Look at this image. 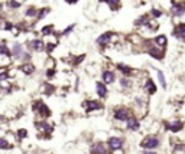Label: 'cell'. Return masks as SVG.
I'll return each mask as SVG.
<instances>
[{"mask_svg":"<svg viewBox=\"0 0 185 154\" xmlns=\"http://www.w3.org/2000/svg\"><path fill=\"white\" fill-rule=\"evenodd\" d=\"M32 109L39 115V118H42V120H46L48 117H51V109L48 108V105L44 101H41V100H38V101H35L32 104Z\"/></svg>","mask_w":185,"mask_h":154,"instance_id":"cell-1","label":"cell"},{"mask_svg":"<svg viewBox=\"0 0 185 154\" xmlns=\"http://www.w3.org/2000/svg\"><path fill=\"white\" fill-rule=\"evenodd\" d=\"M159 144H161V141H159V138L156 136H148V137L143 138V141L140 143V146L145 150H155V148L159 147Z\"/></svg>","mask_w":185,"mask_h":154,"instance_id":"cell-2","label":"cell"},{"mask_svg":"<svg viewBox=\"0 0 185 154\" xmlns=\"http://www.w3.org/2000/svg\"><path fill=\"white\" fill-rule=\"evenodd\" d=\"M107 146H109L110 151L116 153V151H119V150L123 148V146H124V140H123L121 137H110L109 138V141H107Z\"/></svg>","mask_w":185,"mask_h":154,"instance_id":"cell-3","label":"cell"},{"mask_svg":"<svg viewBox=\"0 0 185 154\" xmlns=\"http://www.w3.org/2000/svg\"><path fill=\"white\" fill-rule=\"evenodd\" d=\"M129 117H130V111H129V108H126V107H119V108L114 109V112H113V118L117 121H126Z\"/></svg>","mask_w":185,"mask_h":154,"instance_id":"cell-4","label":"cell"},{"mask_svg":"<svg viewBox=\"0 0 185 154\" xmlns=\"http://www.w3.org/2000/svg\"><path fill=\"white\" fill-rule=\"evenodd\" d=\"M83 107H84V109L87 112H91V111H97V109H101L103 108V104L99 102V101H93V100H90V101H85L83 104Z\"/></svg>","mask_w":185,"mask_h":154,"instance_id":"cell-5","label":"cell"},{"mask_svg":"<svg viewBox=\"0 0 185 154\" xmlns=\"http://www.w3.org/2000/svg\"><path fill=\"white\" fill-rule=\"evenodd\" d=\"M90 154H107L104 143H101V141L94 143V144L90 147Z\"/></svg>","mask_w":185,"mask_h":154,"instance_id":"cell-6","label":"cell"},{"mask_svg":"<svg viewBox=\"0 0 185 154\" xmlns=\"http://www.w3.org/2000/svg\"><path fill=\"white\" fill-rule=\"evenodd\" d=\"M126 128L130 130V131H137V130L140 128V122H139V120H137L136 117L130 115V117L126 120Z\"/></svg>","mask_w":185,"mask_h":154,"instance_id":"cell-7","label":"cell"},{"mask_svg":"<svg viewBox=\"0 0 185 154\" xmlns=\"http://www.w3.org/2000/svg\"><path fill=\"white\" fill-rule=\"evenodd\" d=\"M165 128L172 131V133H178L184 128V124L182 121H174V122H165Z\"/></svg>","mask_w":185,"mask_h":154,"instance_id":"cell-8","label":"cell"},{"mask_svg":"<svg viewBox=\"0 0 185 154\" xmlns=\"http://www.w3.org/2000/svg\"><path fill=\"white\" fill-rule=\"evenodd\" d=\"M101 76H103V84H106V85L113 84L116 81V73L113 71H104Z\"/></svg>","mask_w":185,"mask_h":154,"instance_id":"cell-9","label":"cell"},{"mask_svg":"<svg viewBox=\"0 0 185 154\" xmlns=\"http://www.w3.org/2000/svg\"><path fill=\"white\" fill-rule=\"evenodd\" d=\"M35 127L39 130V131H44V133H52V125H49L48 122L45 120H42V121H36L35 122Z\"/></svg>","mask_w":185,"mask_h":154,"instance_id":"cell-10","label":"cell"},{"mask_svg":"<svg viewBox=\"0 0 185 154\" xmlns=\"http://www.w3.org/2000/svg\"><path fill=\"white\" fill-rule=\"evenodd\" d=\"M172 13L175 16H182L185 15V3H174L172 4Z\"/></svg>","mask_w":185,"mask_h":154,"instance_id":"cell-11","label":"cell"},{"mask_svg":"<svg viewBox=\"0 0 185 154\" xmlns=\"http://www.w3.org/2000/svg\"><path fill=\"white\" fill-rule=\"evenodd\" d=\"M96 89H97V95H99L100 98H106L107 94H109L107 86H106V84H103V82H96Z\"/></svg>","mask_w":185,"mask_h":154,"instance_id":"cell-12","label":"cell"},{"mask_svg":"<svg viewBox=\"0 0 185 154\" xmlns=\"http://www.w3.org/2000/svg\"><path fill=\"white\" fill-rule=\"evenodd\" d=\"M148 52H149V55H151L152 58H155V59H158V61H161L162 56H164V52H162L161 48H153V46H151V48L148 49Z\"/></svg>","mask_w":185,"mask_h":154,"instance_id":"cell-13","label":"cell"},{"mask_svg":"<svg viewBox=\"0 0 185 154\" xmlns=\"http://www.w3.org/2000/svg\"><path fill=\"white\" fill-rule=\"evenodd\" d=\"M111 37H113V33H111V32H106V33H103L100 37L97 39V43L101 45V46H104V45H107V43L111 40Z\"/></svg>","mask_w":185,"mask_h":154,"instance_id":"cell-14","label":"cell"},{"mask_svg":"<svg viewBox=\"0 0 185 154\" xmlns=\"http://www.w3.org/2000/svg\"><path fill=\"white\" fill-rule=\"evenodd\" d=\"M145 91H146L148 94H151V95H153V94L156 92V85H155V82L152 81L151 78H148V79L145 81Z\"/></svg>","mask_w":185,"mask_h":154,"instance_id":"cell-15","label":"cell"},{"mask_svg":"<svg viewBox=\"0 0 185 154\" xmlns=\"http://www.w3.org/2000/svg\"><path fill=\"white\" fill-rule=\"evenodd\" d=\"M44 46H45V45H44V42H42L41 39H34V40L29 42V48L34 49V51H42Z\"/></svg>","mask_w":185,"mask_h":154,"instance_id":"cell-16","label":"cell"},{"mask_svg":"<svg viewBox=\"0 0 185 154\" xmlns=\"http://www.w3.org/2000/svg\"><path fill=\"white\" fill-rule=\"evenodd\" d=\"M117 69L121 72V73H123V75H124V76H126V78H127V76H130V75L135 72L133 68H130V66H127V65H123V64H119Z\"/></svg>","mask_w":185,"mask_h":154,"instance_id":"cell-17","label":"cell"},{"mask_svg":"<svg viewBox=\"0 0 185 154\" xmlns=\"http://www.w3.org/2000/svg\"><path fill=\"white\" fill-rule=\"evenodd\" d=\"M175 36L176 37H179V39H184L185 40V23H179L178 25V28L175 29Z\"/></svg>","mask_w":185,"mask_h":154,"instance_id":"cell-18","label":"cell"},{"mask_svg":"<svg viewBox=\"0 0 185 154\" xmlns=\"http://www.w3.org/2000/svg\"><path fill=\"white\" fill-rule=\"evenodd\" d=\"M19 69H20L23 73H26V75H31V73H34L35 72V66L32 65V64H25V65H22Z\"/></svg>","mask_w":185,"mask_h":154,"instance_id":"cell-19","label":"cell"},{"mask_svg":"<svg viewBox=\"0 0 185 154\" xmlns=\"http://www.w3.org/2000/svg\"><path fill=\"white\" fill-rule=\"evenodd\" d=\"M12 148V144L6 137H0V150H9Z\"/></svg>","mask_w":185,"mask_h":154,"instance_id":"cell-20","label":"cell"},{"mask_svg":"<svg viewBox=\"0 0 185 154\" xmlns=\"http://www.w3.org/2000/svg\"><path fill=\"white\" fill-rule=\"evenodd\" d=\"M120 86H121L123 89H129V88H132V81L124 76V78L120 79Z\"/></svg>","mask_w":185,"mask_h":154,"instance_id":"cell-21","label":"cell"},{"mask_svg":"<svg viewBox=\"0 0 185 154\" xmlns=\"http://www.w3.org/2000/svg\"><path fill=\"white\" fill-rule=\"evenodd\" d=\"M22 53H23L22 46H20L19 43H15V46H13V56H16V58H22Z\"/></svg>","mask_w":185,"mask_h":154,"instance_id":"cell-22","label":"cell"},{"mask_svg":"<svg viewBox=\"0 0 185 154\" xmlns=\"http://www.w3.org/2000/svg\"><path fill=\"white\" fill-rule=\"evenodd\" d=\"M101 3H107V4H110V7L114 10V9H117L119 7V3H120V0H100Z\"/></svg>","mask_w":185,"mask_h":154,"instance_id":"cell-23","label":"cell"},{"mask_svg":"<svg viewBox=\"0 0 185 154\" xmlns=\"http://www.w3.org/2000/svg\"><path fill=\"white\" fill-rule=\"evenodd\" d=\"M156 73H158V79H159L161 85H162V88L165 89V88H166V81H165V76H164L162 71H156Z\"/></svg>","mask_w":185,"mask_h":154,"instance_id":"cell-24","label":"cell"},{"mask_svg":"<svg viewBox=\"0 0 185 154\" xmlns=\"http://www.w3.org/2000/svg\"><path fill=\"white\" fill-rule=\"evenodd\" d=\"M16 136L19 140H25V138L28 137V131L25 130V128H19L17 130V133H16Z\"/></svg>","mask_w":185,"mask_h":154,"instance_id":"cell-25","label":"cell"},{"mask_svg":"<svg viewBox=\"0 0 185 154\" xmlns=\"http://www.w3.org/2000/svg\"><path fill=\"white\" fill-rule=\"evenodd\" d=\"M166 42H168V40H166V36H164V35H161V36L156 37V43H158L159 46H165Z\"/></svg>","mask_w":185,"mask_h":154,"instance_id":"cell-26","label":"cell"},{"mask_svg":"<svg viewBox=\"0 0 185 154\" xmlns=\"http://www.w3.org/2000/svg\"><path fill=\"white\" fill-rule=\"evenodd\" d=\"M135 23H136V26H142V25H146V23H148V16L139 17V19L136 20Z\"/></svg>","mask_w":185,"mask_h":154,"instance_id":"cell-27","label":"cell"},{"mask_svg":"<svg viewBox=\"0 0 185 154\" xmlns=\"http://www.w3.org/2000/svg\"><path fill=\"white\" fill-rule=\"evenodd\" d=\"M54 91H55V88L51 85V84H45V91H44V92H45V95H51Z\"/></svg>","mask_w":185,"mask_h":154,"instance_id":"cell-28","label":"cell"},{"mask_svg":"<svg viewBox=\"0 0 185 154\" xmlns=\"http://www.w3.org/2000/svg\"><path fill=\"white\" fill-rule=\"evenodd\" d=\"M48 12H49V9H48V7H45V9L39 10V12H38V13H39V15H38V17H39V19H44V17L48 15Z\"/></svg>","mask_w":185,"mask_h":154,"instance_id":"cell-29","label":"cell"},{"mask_svg":"<svg viewBox=\"0 0 185 154\" xmlns=\"http://www.w3.org/2000/svg\"><path fill=\"white\" fill-rule=\"evenodd\" d=\"M28 17H32V16H35L36 15V9L35 7H29L28 10H26V13H25Z\"/></svg>","mask_w":185,"mask_h":154,"instance_id":"cell-30","label":"cell"},{"mask_svg":"<svg viewBox=\"0 0 185 154\" xmlns=\"http://www.w3.org/2000/svg\"><path fill=\"white\" fill-rule=\"evenodd\" d=\"M151 15L153 17H161V16H162V12H161V10H158V9H152Z\"/></svg>","mask_w":185,"mask_h":154,"instance_id":"cell-31","label":"cell"},{"mask_svg":"<svg viewBox=\"0 0 185 154\" xmlns=\"http://www.w3.org/2000/svg\"><path fill=\"white\" fill-rule=\"evenodd\" d=\"M52 30H54V26L49 25V26H46V28H44V29H42V33H44V35H49Z\"/></svg>","mask_w":185,"mask_h":154,"instance_id":"cell-32","label":"cell"},{"mask_svg":"<svg viewBox=\"0 0 185 154\" xmlns=\"http://www.w3.org/2000/svg\"><path fill=\"white\" fill-rule=\"evenodd\" d=\"M0 55H7V56H10V52H9V49H7L6 46H0Z\"/></svg>","mask_w":185,"mask_h":154,"instance_id":"cell-33","label":"cell"},{"mask_svg":"<svg viewBox=\"0 0 185 154\" xmlns=\"http://www.w3.org/2000/svg\"><path fill=\"white\" fill-rule=\"evenodd\" d=\"M9 6L16 9V7H19V6H20V3H19V1H16V0H10V1H9Z\"/></svg>","mask_w":185,"mask_h":154,"instance_id":"cell-34","label":"cell"},{"mask_svg":"<svg viewBox=\"0 0 185 154\" xmlns=\"http://www.w3.org/2000/svg\"><path fill=\"white\" fill-rule=\"evenodd\" d=\"M55 75V69H48V72H46V76L48 78H52Z\"/></svg>","mask_w":185,"mask_h":154,"instance_id":"cell-35","label":"cell"},{"mask_svg":"<svg viewBox=\"0 0 185 154\" xmlns=\"http://www.w3.org/2000/svg\"><path fill=\"white\" fill-rule=\"evenodd\" d=\"M72 29H74V25H72V26H69V28H67V29H65V30L62 32V35H68L69 32H71V30H72Z\"/></svg>","mask_w":185,"mask_h":154,"instance_id":"cell-36","label":"cell"},{"mask_svg":"<svg viewBox=\"0 0 185 154\" xmlns=\"http://www.w3.org/2000/svg\"><path fill=\"white\" fill-rule=\"evenodd\" d=\"M54 48H55V45H54V43H48V45H46L48 52H52V51H54Z\"/></svg>","mask_w":185,"mask_h":154,"instance_id":"cell-37","label":"cell"},{"mask_svg":"<svg viewBox=\"0 0 185 154\" xmlns=\"http://www.w3.org/2000/svg\"><path fill=\"white\" fill-rule=\"evenodd\" d=\"M3 29H7V30H10V29H12V23H4Z\"/></svg>","mask_w":185,"mask_h":154,"instance_id":"cell-38","label":"cell"},{"mask_svg":"<svg viewBox=\"0 0 185 154\" xmlns=\"http://www.w3.org/2000/svg\"><path fill=\"white\" fill-rule=\"evenodd\" d=\"M142 154H156L155 151H152V150H146V151H143Z\"/></svg>","mask_w":185,"mask_h":154,"instance_id":"cell-39","label":"cell"},{"mask_svg":"<svg viewBox=\"0 0 185 154\" xmlns=\"http://www.w3.org/2000/svg\"><path fill=\"white\" fill-rule=\"evenodd\" d=\"M67 3H75V1H78V0H65Z\"/></svg>","mask_w":185,"mask_h":154,"instance_id":"cell-40","label":"cell"},{"mask_svg":"<svg viewBox=\"0 0 185 154\" xmlns=\"http://www.w3.org/2000/svg\"><path fill=\"white\" fill-rule=\"evenodd\" d=\"M3 121H6V118H4L3 115H0V122H3Z\"/></svg>","mask_w":185,"mask_h":154,"instance_id":"cell-41","label":"cell"},{"mask_svg":"<svg viewBox=\"0 0 185 154\" xmlns=\"http://www.w3.org/2000/svg\"><path fill=\"white\" fill-rule=\"evenodd\" d=\"M172 3H174V0H172Z\"/></svg>","mask_w":185,"mask_h":154,"instance_id":"cell-42","label":"cell"},{"mask_svg":"<svg viewBox=\"0 0 185 154\" xmlns=\"http://www.w3.org/2000/svg\"><path fill=\"white\" fill-rule=\"evenodd\" d=\"M25 1H26V0H25Z\"/></svg>","mask_w":185,"mask_h":154,"instance_id":"cell-43","label":"cell"}]
</instances>
